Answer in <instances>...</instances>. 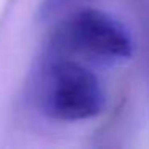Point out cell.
<instances>
[{"label": "cell", "mask_w": 149, "mask_h": 149, "mask_svg": "<svg viewBox=\"0 0 149 149\" xmlns=\"http://www.w3.org/2000/svg\"><path fill=\"white\" fill-rule=\"evenodd\" d=\"M31 96L47 117L79 122L100 116L106 93L90 66L45 50L31 80Z\"/></svg>", "instance_id": "6da1fadb"}, {"label": "cell", "mask_w": 149, "mask_h": 149, "mask_svg": "<svg viewBox=\"0 0 149 149\" xmlns=\"http://www.w3.org/2000/svg\"><path fill=\"white\" fill-rule=\"evenodd\" d=\"M47 52L90 68L114 66L133 55V40L114 16L96 8H84L68 15L56 26Z\"/></svg>", "instance_id": "7a4b0ae2"}, {"label": "cell", "mask_w": 149, "mask_h": 149, "mask_svg": "<svg viewBox=\"0 0 149 149\" xmlns=\"http://www.w3.org/2000/svg\"><path fill=\"white\" fill-rule=\"evenodd\" d=\"M80 2H84V0H42L39 5V10H37V18L42 21L52 19L56 15L63 13L69 7H74Z\"/></svg>", "instance_id": "3957f363"}]
</instances>
